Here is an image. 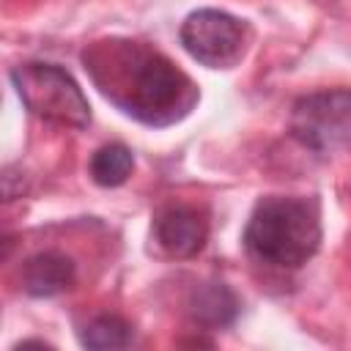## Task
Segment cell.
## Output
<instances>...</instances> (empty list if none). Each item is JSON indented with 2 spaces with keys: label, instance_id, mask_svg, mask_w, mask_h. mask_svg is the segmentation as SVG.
I'll list each match as a JSON object with an SVG mask.
<instances>
[{
  "label": "cell",
  "instance_id": "277c9868",
  "mask_svg": "<svg viewBox=\"0 0 351 351\" xmlns=\"http://www.w3.org/2000/svg\"><path fill=\"white\" fill-rule=\"evenodd\" d=\"M288 132L299 145L315 154L351 148V88H326L299 96L288 115Z\"/></svg>",
  "mask_w": 351,
  "mask_h": 351
},
{
  "label": "cell",
  "instance_id": "3957f363",
  "mask_svg": "<svg viewBox=\"0 0 351 351\" xmlns=\"http://www.w3.org/2000/svg\"><path fill=\"white\" fill-rule=\"evenodd\" d=\"M8 77L30 115L63 129H85L90 123V104L66 69L44 60H27L14 66Z\"/></svg>",
  "mask_w": 351,
  "mask_h": 351
},
{
  "label": "cell",
  "instance_id": "5b68a950",
  "mask_svg": "<svg viewBox=\"0 0 351 351\" xmlns=\"http://www.w3.org/2000/svg\"><path fill=\"white\" fill-rule=\"evenodd\" d=\"M181 47L200 66L208 69H233L244 60L252 30L244 19L219 11V8H197L192 11L178 30Z\"/></svg>",
  "mask_w": 351,
  "mask_h": 351
},
{
  "label": "cell",
  "instance_id": "6da1fadb",
  "mask_svg": "<svg viewBox=\"0 0 351 351\" xmlns=\"http://www.w3.org/2000/svg\"><path fill=\"white\" fill-rule=\"evenodd\" d=\"M80 60L93 88L143 126H173L200 101L192 77L143 41L123 36L99 38L82 49Z\"/></svg>",
  "mask_w": 351,
  "mask_h": 351
},
{
  "label": "cell",
  "instance_id": "8992f818",
  "mask_svg": "<svg viewBox=\"0 0 351 351\" xmlns=\"http://www.w3.org/2000/svg\"><path fill=\"white\" fill-rule=\"evenodd\" d=\"M154 241L170 258H195L208 239V219L195 206H165L154 217Z\"/></svg>",
  "mask_w": 351,
  "mask_h": 351
},
{
  "label": "cell",
  "instance_id": "9c48e42d",
  "mask_svg": "<svg viewBox=\"0 0 351 351\" xmlns=\"http://www.w3.org/2000/svg\"><path fill=\"white\" fill-rule=\"evenodd\" d=\"M132 170H134V154L123 143H107V145L96 148L90 162H88L90 181L104 186V189L126 184Z\"/></svg>",
  "mask_w": 351,
  "mask_h": 351
},
{
  "label": "cell",
  "instance_id": "30bf717a",
  "mask_svg": "<svg viewBox=\"0 0 351 351\" xmlns=\"http://www.w3.org/2000/svg\"><path fill=\"white\" fill-rule=\"evenodd\" d=\"M80 343L85 348H96V351H104V348H126L132 343V326L121 315L104 313V315H96L93 321H88L82 326Z\"/></svg>",
  "mask_w": 351,
  "mask_h": 351
},
{
  "label": "cell",
  "instance_id": "52a82bcc",
  "mask_svg": "<svg viewBox=\"0 0 351 351\" xmlns=\"http://www.w3.org/2000/svg\"><path fill=\"white\" fill-rule=\"evenodd\" d=\"M74 280H77V266L60 250H41L30 255L22 266V291L36 299L58 296L69 291Z\"/></svg>",
  "mask_w": 351,
  "mask_h": 351
},
{
  "label": "cell",
  "instance_id": "ba28073f",
  "mask_svg": "<svg viewBox=\"0 0 351 351\" xmlns=\"http://www.w3.org/2000/svg\"><path fill=\"white\" fill-rule=\"evenodd\" d=\"M186 310L189 318L203 326V329H225L230 326L239 313H241V302L233 293V288L222 280H206L200 285L192 288L189 299H186Z\"/></svg>",
  "mask_w": 351,
  "mask_h": 351
},
{
  "label": "cell",
  "instance_id": "7a4b0ae2",
  "mask_svg": "<svg viewBox=\"0 0 351 351\" xmlns=\"http://www.w3.org/2000/svg\"><path fill=\"white\" fill-rule=\"evenodd\" d=\"M321 208L313 197L266 195L244 225V250L252 261L274 269H299L321 247Z\"/></svg>",
  "mask_w": 351,
  "mask_h": 351
}]
</instances>
